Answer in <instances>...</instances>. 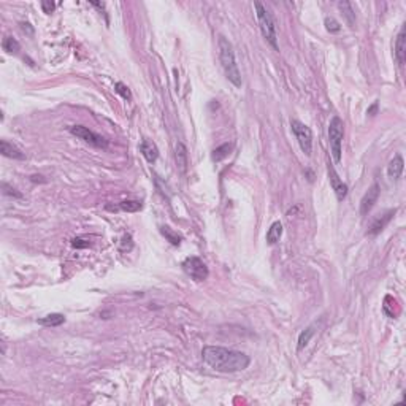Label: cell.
<instances>
[{
    "instance_id": "cell-1",
    "label": "cell",
    "mask_w": 406,
    "mask_h": 406,
    "mask_svg": "<svg viewBox=\"0 0 406 406\" xmlns=\"http://www.w3.org/2000/svg\"><path fill=\"white\" fill-rule=\"evenodd\" d=\"M205 363L219 373H237L249 367L251 359L245 352L222 346H205L202 351Z\"/></svg>"
},
{
    "instance_id": "cell-2",
    "label": "cell",
    "mask_w": 406,
    "mask_h": 406,
    "mask_svg": "<svg viewBox=\"0 0 406 406\" xmlns=\"http://www.w3.org/2000/svg\"><path fill=\"white\" fill-rule=\"evenodd\" d=\"M219 61L220 65H222V70L225 73V78L229 80L235 88H241V73L238 68L237 59H235V51L233 46L229 40L220 35L219 37Z\"/></svg>"
},
{
    "instance_id": "cell-3",
    "label": "cell",
    "mask_w": 406,
    "mask_h": 406,
    "mask_svg": "<svg viewBox=\"0 0 406 406\" xmlns=\"http://www.w3.org/2000/svg\"><path fill=\"white\" fill-rule=\"evenodd\" d=\"M254 8H255V15H257V21H259V27H260V32H262V37L268 41L270 46L278 51V49H280V46H278L276 24H275V19L272 16V13H270L260 2H255L254 3Z\"/></svg>"
},
{
    "instance_id": "cell-4",
    "label": "cell",
    "mask_w": 406,
    "mask_h": 406,
    "mask_svg": "<svg viewBox=\"0 0 406 406\" xmlns=\"http://www.w3.org/2000/svg\"><path fill=\"white\" fill-rule=\"evenodd\" d=\"M344 138V124L340 116H333L329 124V143L332 149V156L335 162L341 160V146Z\"/></svg>"
},
{
    "instance_id": "cell-5",
    "label": "cell",
    "mask_w": 406,
    "mask_h": 406,
    "mask_svg": "<svg viewBox=\"0 0 406 406\" xmlns=\"http://www.w3.org/2000/svg\"><path fill=\"white\" fill-rule=\"evenodd\" d=\"M290 129H292V132H294L303 154L311 156V151H312V132H311L310 127L305 125L303 123H300V121L292 119L290 121Z\"/></svg>"
},
{
    "instance_id": "cell-6",
    "label": "cell",
    "mask_w": 406,
    "mask_h": 406,
    "mask_svg": "<svg viewBox=\"0 0 406 406\" xmlns=\"http://www.w3.org/2000/svg\"><path fill=\"white\" fill-rule=\"evenodd\" d=\"M183 270L184 273L190 276L194 281H205L210 275V270L206 267V263L200 257H195V255H190V257L184 259Z\"/></svg>"
},
{
    "instance_id": "cell-7",
    "label": "cell",
    "mask_w": 406,
    "mask_h": 406,
    "mask_svg": "<svg viewBox=\"0 0 406 406\" xmlns=\"http://www.w3.org/2000/svg\"><path fill=\"white\" fill-rule=\"evenodd\" d=\"M70 133L75 135L76 138L83 140L84 143L94 146V148L106 149V146H108V141H106L103 137L97 135L95 132L89 130L88 127H84V125H72V127H70Z\"/></svg>"
},
{
    "instance_id": "cell-8",
    "label": "cell",
    "mask_w": 406,
    "mask_h": 406,
    "mask_svg": "<svg viewBox=\"0 0 406 406\" xmlns=\"http://www.w3.org/2000/svg\"><path fill=\"white\" fill-rule=\"evenodd\" d=\"M379 192H381V187H379V184H377V183H373L372 187H370V189L365 192V195H363L362 200H360V215H362V216H367L368 213L372 211V208L375 206V203L377 202Z\"/></svg>"
},
{
    "instance_id": "cell-9",
    "label": "cell",
    "mask_w": 406,
    "mask_h": 406,
    "mask_svg": "<svg viewBox=\"0 0 406 406\" xmlns=\"http://www.w3.org/2000/svg\"><path fill=\"white\" fill-rule=\"evenodd\" d=\"M329 178H330V184L335 190V194H337V198L340 202H343L346 195H347V186L340 180V176L335 172V168L332 165H329Z\"/></svg>"
},
{
    "instance_id": "cell-10",
    "label": "cell",
    "mask_w": 406,
    "mask_h": 406,
    "mask_svg": "<svg viewBox=\"0 0 406 406\" xmlns=\"http://www.w3.org/2000/svg\"><path fill=\"white\" fill-rule=\"evenodd\" d=\"M395 213H397V210H389L386 215H382L381 218H376L375 220H373V224L370 225V229H368V232H367V235H372V237H375V235H377L379 233L384 227H386L389 222H390V219L395 216Z\"/></svg>"
},
{
    "instance_id": "cell-11",
    "label": "cell",
    "mask_w": 406,
    "mask_h": 406,
    "mask_svg": "<svg viewBox=\"0 0 406 406\" xmlns=\"http://www.w3.org/2000/svg\"><path fill=\"white\" fill-rule=\"evenodd\" d=\"M140 153L143 154V157L149 162V163H154L159 157V149L156 146V143H153L151 140H141L140 143Z\"/></svg>"
},
{
    "instance_id": "cell-12",
    "label": "cell",
    "mask_w": 406,
    "mask_h": 406,
    "mask_svg": "<svg viewBox=\"0 0 406 406\" xmlns=\"http://www.w3.org/2000/svg\"><path fill=\"white\" fill-rule=\"evenodd\" d=\"M0 153H2L5 157H10V159H16V160L26 159V154L21 151L18 146H15L13 143H8L6 140L0 141Z\"/></svg>"
},
{
    "instance_id": "cell-13",
    "label": "cell",
    "mask_w": 406,
    "mask_h": 406,
    "mask_svg": "<svg viewBox=\"0 0 406 406\" xmlns=\"http://www.w3.org/2000/svg\"><path fill=\"white\" fill-rule=\"evenodd\" d=\"M395 59L398 65H405L406 61V33H405V26L402 27L400 33H398L397 41H395Z\"/></svg>"
},
{
    "instance_id": "cell-14",
    "label": "cell",
    "mask_w": 406,
    "mask_h": 406,
    "mask_svg": "<svg viewBox=\"0 0 406 406\" xmlns=\"http://www.w3.org/2000/svg\"><path fill=\"white\" fill-rule=\"evenodd\" d=\"M403 168H405V162H403V157L400 154H397L394 159L390 160L389 167H387V175L390 180H400V176L403 173Z\"/></svg>"
},
{
    "instance_id": "cell-15",
    "label": "cell",
    "mask_w": 406,
    "mask_h": 406,
    "mask_svg": "<svg viewBox=\"0 0 406 406\" xmlns=\"http://www.w3.org/2000/svg\"><path fill=\"white\" fill-rule=\"evenodd\" d=\"M175 159H176V167L181 173H186L187 170V148L183 143H176L175 148Z\"/></svg>"
},
{
    "instance_id": "cell-16",
    "label": "cell",
    "mask_w": 406,
    "mask_h": 406,
    "mask_svg": "<svg viewBox=\"0 0 406 406\" xmlns=\"http://www.w3.org/2000/svg\"><path fill=\"white\" fill-rule=\"evenodd\" d=\"M141 208H143V203L138 202V200H124V202H121L118 206H106V210H111V211H115V210H123V211H127V213H135V211H140Z\"/></svg>"
},
{
    "instance_id": "cell-17",
    "label": "cell",
    "mask_w": 406,
    "mask_h": 406,
    "mask_svg": "<svg viewBox=\"0 0 406 406\" xmlns=\"http://www.w3.org/2000/svg\"><path fill=\"white\" fill-rule=\"evenodd\" d=\"M281 235H282V224L280 222V220H275V222L270 225V229L267 232V241H268V245H276L278 241H280L281 238Z\"/></svg>"
},
{
    "instance_id": "cell-18",
    "label": "cell",
    "mask_w": 406,
    "mask_h": 406,
    "mask_svg": "<svg viewBox=\"0 0 406 406\" xmlns=\"http://www.w3.org/2000/svg\"><path fill=\"white\" fill-rule=\"evenodd\" d=\"M63 322H65V317H63V314H59V312H53V314H48L38 320V324L45 327H59Z\"/></svg>"
},
{
    "instance_id": "cell-19",
    "label": "cell",
    "mask_w": 406,
    "mask_h": 406,
    "mask_svg": "<svg viewBox=\"0 0 406 406\" xmlns=\"http://www.w3.org/2000/svg\"><path fill=\"white\" fill-rule=\"evenodd\" d=\"M316 327L314 325H310L308 329H305L300 335H298V344H297V349L298 351H302L303 347L308 346V343L311 341V338L314 337V333H316Z\"/></svg>"
},
{
    "instance_id": "cell-20",
    "label": "cell",
    "mask_w": 406,
    "mask_h": 406,
    "mask_svg": "<svg viewBox=\"0 0 406 406\" xmlns=\"http://www.w3.org/2000/svg\"><path fill=\"white\" fill-rule=\"evenodd\" d=\"M160 233H162L163 237L167 238V241H170V243H172L173 246H180V245H181L183 237H181V235H178V232H175L173 229H170L168 225L160 227Z\"/></svg>"
},
{
    "instance_id": "cell-21",
    "label": "cell",
    "mask_w": 406,
    "mask_h": 406,
    "mask_svg": "<svg viewBox=\"0 0 406 406\" xmlns=\"http://www.w3.org/2000/svg\"><path fill=\"white\" fill-rule=\"evenodd\" d=\"M338 8L343 11V15L347 21L349 27H354L355 24V13H354V8H352V3L349 2H340L338 3Z\"/></svg>"
},
{
    "instance_id": "cell-22",
    "label": "cell",
    "mask_w": 406,
    "mask_h": 406,
    "mask_svg": "<svg viewBox=\"0 0 406 406\" xmlns=\"http://www.w3.org/2000/svg\"><path fill=\"white\" fill-rule=\"evenodd\" d=\"M232 148H233V145H230V143H224V145H220L219 148H216L215 151H213V160H215V162H220L222 159H225L227 156L230 154Z\"/></svg>"
},
{
    "instance_id": "cell-23",
    "label": "cell",
    "mask_w": 406,
    "mask_h": 406,
    "mask_svg": "<svg viewBox=\"0 0 406 406\" xmlns=\"http://www.w3.org/2000/svg\"><path fill=\"white\" fill-rule=\"evenodd\" d=\"M3 49L6 53H10V54H16L19 49H21V46H19V43H18V40H15L13 37H6L5 40H3Z\"/></svg>"
},
{
    "instance_id": "cell-24",
    "label": "cell",
    "mask_w": 406,
    "mask_h": 406,
    "mask_svg": "<svg viewBox=\"0 0 406 406\" xmlns=\"http://www.w3.org/2000/svg\"><path fill=\"white\" fill-rule=\"evenodd\" d=\"M324 24H325V29L329 31L330 33H337L341 31V26L337 19H333V18H325L324 19Z\"/></svg>"
},
{
    "instance_id": "cell-25",
    "label": "cell",
    "mask_w": 406,
    "mask_h": 406,
    "mask_svg": "<svg viewBox=\"0 0 406 406\" xmlns=\"http://www.w3.org/2000/svg\"><path fill=\"white\" fill-rule=\"evenodd\" d=\"M115 91L118 92V94L123 97V98H125V100H130L132 98V94H130V91H129V88L125 86V84H123V83H116L115 84Z\"/></svg>"
},
{
    "instance_id": "cell-26",
    "label": "cell",
    "mask_w": 406,
    "mask_h": 406,
    "mask_svg": "<svg viewBox=\"0 0 406 406\" xmlns=\"http://www.w3.org/2000/svg\"><path fill=\"white\" fill-rule=\"evenodd\" d=\"M132 248H133L132 237H130V235H124L123 241H121V251H130Z\"/></svg>"
},
{
    "instance_id": "cell-27",
    "label": "cell",
    "mask_w": 406,
    "mask_h": 406,
    "mask_svg": "<svg viewBox=\"0 0 406 406\" xmlns=\"http://www.w3.org/2000/svg\"><path fill=\"white\" fill-rule=\"evenodd\" d=\"M2 187H3V194H5V195H11V197H16V198H23V195H21L19 192H16V189L10 187L6 183L2 184Z\"/></svg>"
},
{
    "instance_id": "cell-28",
    "label": "cell",
    "mask_w": 406,
    "mask_h": 406,
    "mask_svg": "<svg viewBox=\"0 0 406 406\" xmlns=\"http://www.w3.org/2000/svg\"><path fill=\"white\" fill-rule=\"evenodd\" d=\"M72 246L73 248H88L89 246V241L83 240V238H73L72 240Z\"/></svg>"
},
{
    "instance_id": "cell-29",
    "label": "cell",
    "mask_w": 406,
    "mask_h": 406,
    "mask_svg": "<svg viewBox=\"0 0 406 406\" xmlns=\"http://www.w3.org/2000/svg\"><path fill=\"white\" fill-rule=\"evenodd\" d=\"M41 8H43L45 13H51L54 10V3L53 2H43L41 3Z\"/></svg>"
},
{
    "instance_id": "cell-30",
    "label": "cell",
    "mask_w": 406,
    "mask_h": 406,
    "mask_svg": "<svg viewBox=\"0 0 406 406\" xmlns=\"http://www.w3.org/2000/svg\"><path fill=\"white\" fill-rule=\"evenodd\" d=\"M376 113H377V102H375V103L367 110V115H370V116H375Z\"/></svg>"
}]
</instances>
